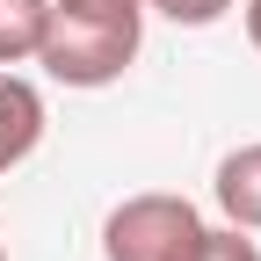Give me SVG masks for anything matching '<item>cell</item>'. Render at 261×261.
I'll return each mask as SVG.
<instances>
[{"instance_id": "1", "label": "cell", "mask_w": 261, "mask_h": 261, "mask_svg": "<svg viewBox=\"0 0 261 261\" xmlns=\"http://www.w3.org/2000/svg\"><path fill=\"white\" fill-rule=\"evenodd\" d=\"M138 37H145V15H73V8H51L37 65L58 87H109V80L130 73Z\"/></svg>"}, {"instance_id": "2", "label": "cell", "mask_w": 261, "mask_h": 261, "mask_svg": "<svg viewBox=\"0 0 261 261\" xmlns=\"http://www.w3.org/2000/svg\"><path fill=\"white\" fill-rule=\"evenodd\" d=\"M203 240V218H196L189 196H123L102 225V254L109 261H181Z\"/></svg>"}, {"instance_id": "7", "label": "cell", "mask_w": 261, "mask_h": 261, "mask_svg": "<svg viewBox=\"0 0 261 261\" xmlns=\"http://www.w3.org/2000/svg\"><path fill=\"white\" fill-rule=\"evenodd\" d=\"M145 8H160V15L181 22V29H211L225 8H232V0H145Z\"/></svg>"}, {"instance_id": "8", "label": "cell", "mask_w": 261, "mask_h": 261, "mask_svg": "<svg viewBox=\"0 0 261 261\" xmlns=\"http://www.w3.org/2000/svg\"><path fill=\"white\" fill-rule=\"evenodd\" d=\"M51 8H73V15H145V0H51Z\"/></svg>"}, {"instance_id": "10", "label": "cell", "mask_w": 261, "mask_h": 261, "mask_svg": "<svg viewBox=\"0 0 261 261\" xmlns=\"http://www.w3.org/2000/svg\"><path fill=\"white\" fill-rule=\"evenodd\" d=\"M0 261H8V247H0Z\"/></svg>"}, {"instance_id": "3", "label": "cell", "mask_w": 261, "mask_h": 261, "mask_svg": "<svg viewBox=\"0 0 261 261\" xmlns=\"http://www.w3.org/2000/svg\"><path fill=\"white\" fill-rule=\"evenodd\" d=\"M37 145H44V94L22 73H0V174L22 167Z\"/></svg>"}, {"instance_id": "6", "label": "cell", "mask_w": 261, "mask_h": 261, "mask_svg": "<svg viewBox=\"0 0 261 261\" xmlns=\"http://www.w3.org/2000/svg\"><path fill=\"white\" fill-rule=\"evenodd\" d=\"M181 261H261V247L240 232V225H225V232H211V225H203V240H196Z\"/></svg>"}, {"instance_id": "9", "label": "cell", "mask_w": 261, "mask_h": 261, "mask_svg": "<svg viewBox=\"0 0 261 261\" xmlns=\"http://www.w3.org/2000/svg\"><path fill=\"white\" fill-rule=\"evenodd\" d=\"M247 44L261 51V0H247Z\"/></svg>"}, {"instance_id": "4", "label": "cell", "mask_w": 261, "mask_h": 261, "mask_svg": "<svg viewBox=\"0 0 261 261\" xmlns=\"http://www.w3.org/2000/svg\"><path fill=\"white\" fill-rule=\"evenodd\" d=\"M218 211L225 225H240V232H261V145H240L218 160Z\"/></svg>"}, {"instance_id": "5", "label": "cell", "mask_w": 261, "mask_h": 261, "mask_svg": "<svg viewBox=\"0 0 261 261\" xmlns=\"http://www.w3.org/2000/svg\"><path fill=\"white\" fill-rule=\"evenodd\" d=\"M44 22H51V0H0V65L37 58Z\"/></svg>"}]
</instances>
